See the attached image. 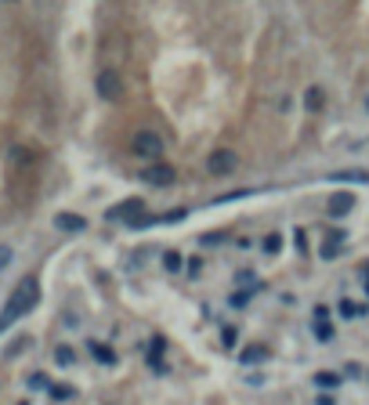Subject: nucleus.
<instances>
[{"instance_id": "f257e3e1", "label": "nucleus", "mask_w": 369, "mask_h": 405, "mask_svg": "<svg viewBox=\"0 0 369 405\" xmlns=\"http://www.w3.org/2000/svg\"><path fill=\"white\" fill-rule=\"evenodd\" d=\"M37 300H40V282L37 279H22L19 286H15V294L8 297V304H4V315H0V333H4L11 322H19L26 312H33Z\"/></svg>"}, {"instance_id": "f03ea898", "label": "nucleus", "mask_w": 369, "mask_h": 405, "mask_svg": "<svg viewBox=\"0 0 369 405\" xmlns=\"http://www.w3.org/2000/svg\"><path fill=\"white\" fill-rule=\"evenodd\" d=\"M163 145H167V141L159 138L156 131H138V134H134V141H131V149H134V156L159 163V156H163Z\"/></svg>"}, {"instance_id": "7ed1b4c3", "label": "nucleus", "mask_w": 369, "mask_h": 405, "mask_svg": "<svg viewBox=\"0 0 369 405\" xmlns=\"http://www.w3.org/2000/svg\"><path fill=\"white\" fill-rule=\"evenodd\" d=\"M235 163H239V156L232 149H214L210 159H206V174H210V177H224V174L235 170Z\"/></svg>"}, {"instance_id": "20e7f679", "label": "nucleus", "mask_w": 369, "mask_h": 405, "mask_svg": "<svg viewBox=\"0 0 369 405\" xmlns=\"http://www.w3.org/2000/svg\"><path fill=\"white\" fill-rule=\"evenodd\" d=\"M105 217H109V221H127V224H134L138 217H145V203H141V199H123L120 206H109Z\"/></svg>"}, {"instance_id": "39448f33", "label": "nucleus", "mask_w": 369, "mask_h": 405, "mask_svg": "<svg viewBox=\"0 0 369 405\" xmlns=\"http://www.w3.org/2000/svg\"><path fill=\"white\" fill-rule=\"evenodd\" d=\"M98 94H102L105 102H120L123 98V84H120V73L116 69L98 73Z\"/></svg>"}, {"instance_id": "423d86ee", "label": "nucleus", "mask_w": 369, "mask_h": 405, "mask_svg": "<svg viewBox=\"0 0 369 405\" xmlns=\"http://www.w3.org/2000/svg\"><path fill=\"white\" fill-rule=\"evenodd\" d=\"M141 181L152 185V188H167V185H174V167H167V163H149L145 170H141Z\"/></svg>"}, {"instance_id": "0eeeda50", "label": "nucleus", "mask_w": 369, "mask_h": 405, "mask_svg": "<svg viewBox=\"0 0 369 405\" xmlns=\"http://www.w3.org/2000/svg\"><path fill=\"white\" fill-rule=\"evenodd\" d=\"M344 242H348L344 228H330V232H326V239H323V246H318V257H323V261H333V257L341 253Z\"/></svg>"}, {"instance_id": "6e6552de", "label": "nucleus", "mask_w": 369, "mask_h": 405, "mask_svg": "<svg viewBox=\"0 0 369 405\" xmlns=\"http://www.w3.org/2000/svg\"><path fill=\"white\" fill-rule=\"evenodd\" d=\"M351 206H355V196H351V192H336V196H330V203H326L330 217H344V214H351Z\"/></svg>"}, {"instance_id": "1a4fd4ad", "label": "nucleus", "mask_w": 369, "mask_h": 405, "mask_svg": "<svg viewBox=\"0 0 369 405\" xmlns=\"http://www.w3.org/2000/svg\"><path fill=\"white\" fill-rule=\"evenodd\" d=\"M55 228H62V232H84L87 221L80 214H55Z\"/></svg>"}, {"instance_id": "9d476101", "label": "nucleus", "mask_w": 369, "mask_h": 405, "mask_svg": "<svg viewBox=\"0 0 369 405\" xmlns=\"http://www.w3.org/2000/svg\"><path fill=\"white\" fill-rule=\"evenodd\" d=\"M91 354H94L102 366H112V362H116V351H109L105 344H98V340H91Z\"/></svg>"}, {"instance_id": "9b49d317", "label": "nucleus", "mask_w": 369, "mask_h": 405, "mask_svg": "<svg viewBox=\"0 0 369 405\" xmlns=\"http://www.w3.org/2000/svg\"><path fill=\"white\" fill-rule=\"evenodd\" d=\"M323 102H326V94L318 91V87H312L308 94H304V105H308L312 112H318V109H323Z\"/></svg>"}, {"instance_id": "f8f14e48", "label": "nucleus", "mask_w": 369, "mask_h": 405, "mask_svg": "<svg viewBox=\"0 0 369 405\" xmlns=\"http://www.w3.org/2000/svg\"><path fill=\"white\" fill-rule=\"evenodd\" d=\"M163 268H167V271H181V253H178V250H167V253H163Z\"/></svg>"}, {"instance_id": "ddd939ff", "label": "nucleus", "mask_w": 369, "mask_h": 405, "mask_svg": "<svg viewBox=\"0 0 369 405\" xmlns=\"http://www.w3.org/2000/svg\"><path fill=\"white\" fill-rule=\"evenodd\" d=\"M261 359H268V348H246L243 351V362L250 366V362H261Z\"/></svg>"}, {"instance_id": "4468645a", "label": "nucleus", "mask_w": 369, "mask_h": 405, "mask_svg": "<svg viewBox=\"0 0 369 405\" xmlns=\"http://www.w3.org/2000/svg\"><path fill=\"white\" fill-rule=\"evenodd\" d=\"M315 336L318 340H333V326H330L326 318H315Z\"/></svg>"}, {"instance_id": "2eb2a0df", "label": "nucleus", "mask_w": 369, "mask_h": 405, "mask_svg": "<svg viewBox=\"0 0 369 405\" xmlns=\"http://www.w3.org/2000/svg\"><path fill=\"white\" fill-rule=\"evenodd\" d=\"M73 359H76L73 348H55V362L58 366H73Z\"/></svg>"}, {"instance_id": "dca6fc26", "label": "nucleus", "mask_w": 369, "mask_h": 405, "mask_svg": "<svg viewBox=\"0 0 369 405\" xmlns=\"http://www.w3.org/2000/svg\"><path fill=\"white\" fill-rule=\"evenodd\" d=\"M341 315H344V318H355V315H362V307L351 304V300H341Z\"/></svg>"}, {"instance_id": "f3484780", "label": "nucleus", "mask_w": 369, "mask_h": 405, "mask_svg": "<svg viewBox=\"0 0 369 405\" xmlns=\"http://www.w3.org/2000/svg\"><path fill=\"white\" fill-rule=\"evenodd\" d=\"M315 384H323V387H336V384H341V377H333V372H318Z\"/></svg>"}, {"instance_id": "a211bd4d", "label": "nucleus", "mask_w": 369, "mask_h": 405, "mask_svg": "<svg viewBox=\"0 0 369 405\" xmlns=\"http://www.w3.org/2000/svg\"><path fill=\"white\" fill-rule=\"evenodd\" d=\"M279 246H282L279 235H268V239H264V250H268V253H279Z\"/></svg>"}, {"instance_id": "6ab92c4d", "label": "nucleus", "mask_w": 369, "mask_h": 405, "mask_svg": "<svg viewBox=\"0 0 369 405\" xmlns=\"http://www.w3.org/2000/svg\"><path fill=\"white\" fill-rule=\"evenodd\" d=\"M51 395H55V398H73V387H66V384H55V387H51Z\"/></svg>"}, {"instance_id": "aec40b11", "label": "nucleus", "mask_w": 369, "mask_h": 405, "mask_svg": "<svg viewBox=\"0 0 369 405\" xmlns=\"http://www.w3.org/2000/svg\"><path fill=\"white\" fill-rule=\"evenodd\" d=\"M221 344H224V348H235V330H232V326L221 333Z\"/></svg>"}, {"instance_id": "412c9836", "label": "nucleus", "mask_w": 369, "mask_h": 405, "mask_svg": "<svg viewBox=\"0 0 369 405\" xmlns=\"http://www.w3.org/2000/svg\"><path fill=\"white\" fill-rule=\"evenodd\" d=\"M8 257H11V250H8V246H0V268L8 264Z\"/></svg>"}, {"instance_id": "4be33fe9", "label": "nucleus", "mask_w": 369, "mask_h": 405, "mask_svg": "<svg viewBox=\"0 0 369 405\" xmlns=\"http://www.w3.org/2000/svg\"><path fill=\"white\" fill-rule=\"evenodd\" d=\"M366 109H369V94H366Z\"/></svg>"}]
</instances>
